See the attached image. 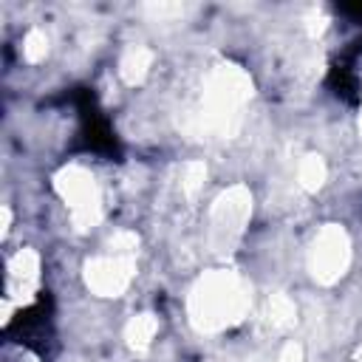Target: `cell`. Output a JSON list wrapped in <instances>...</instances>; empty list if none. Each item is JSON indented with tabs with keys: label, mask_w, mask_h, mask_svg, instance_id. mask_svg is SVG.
I'll list each match as a JSON object with an SVG mask.
<instances>
[{
	"label": "cell",
	"mask_w": 362,
	"mask_h": 362,
	"mask_svg": "<svg viewBox=\"0 0 362 362\" xmlns=\"http://www.w3.org/2000/svg\"><path fill=\"white\" fill-rule=\"evenodd\" d=\"M238 308H240V291L235 288L232 277H221V280H215L198 291V314L206 325L209 322H218V325L226 322Z\"/></svg>",
	"instance_id": "6da1fadb"
}]
</instances>
